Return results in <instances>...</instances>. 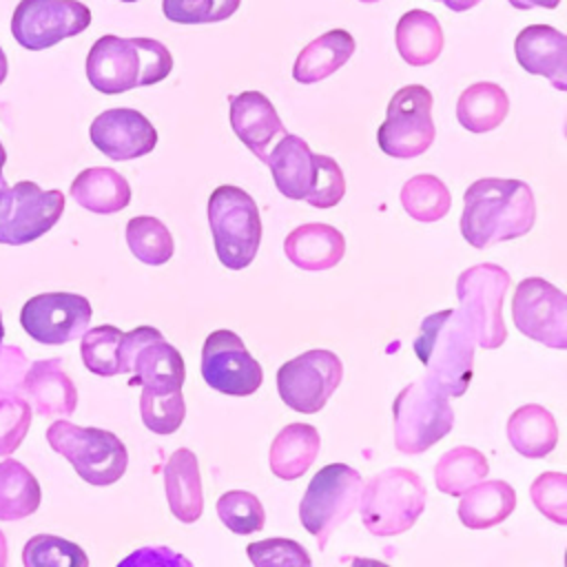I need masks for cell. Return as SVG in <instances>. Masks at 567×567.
Returning <instances> with one entry per match:
<instances>
[{
    "instance_id": "cell-1",
    "label": "cell",
    "mask_w": 567,
    "mask_h": 567,
    "mask_svg": "<svg viewBox=\"0 0 567 567\" xmlns=\"http://www.w3.org/2000/svg\"><path fill=\"white\" fill-rule=\"evenodd\" d=\"M534 221L536 199L523 179L483 177L463 195L461 235L478 250L527 235Z\"/></svg>"
},
{
    "instance_id": "cell-2",
    "label": "cell",
    "mask_w": 567,
    "mask_h": 567,
    "mask_svg": "<svg viewBox=\"0 0 567 567\" xmlns=\"http://www.w3.org/2000/svg\"><path fill=\"white\" fill-rule=\"evenodd\" d=\"M474 337L458 310H441L423 319L414 352L427 368V379L447 396L465 394L474 368Z\"/></svg>"
},
{
    "instance_id": "cell-3",
    "label": "cell",
    "mask_w": 567,
    "mask_h": 567,
    "mask_svg": "<svg viewBox=\"0 0 567 567\" xmlns=\"http://www.w3.org/2000/svg\"><path fill=\"white\" fill-rule=\"evenodd\" d=\"M208 224L221 266L241 270L252 264L261 244V217L244 188L217 186L208 197Z\"/></svg>"
},
{
    "instance_id": "cell-4",
    "label": "cell",
    "mask_w": 567,
    "mask_h": 567,
    "mask_svg": "<svg viewBox=\"0 0 567 567\" xmlns=\"http://www.w3.org/2000/svg\"><path fill=\"white\" fill-rule=\"evenodd\" d=\"M425 498L427 489L416 472L383 470L361 489V520L374 536L403 534L425 509Z\"/></svg>"
},
{
    "instance_id": "cell-5",
    "label": "cell",
    "mask_w": 567,
    "mask_h": 567,
    "mask_svg": "<svg viewBox=\"0 0 567 567\" xmlns=\"http://www.w3.org/2000/svg\"><path fill=\"white\" fill-rule=\"evenodd\" d=\"M47 441L91 485H113L126 472V445L109 430L84 427L60 419L47 427Z\"/></svg>"
},
{
    "instance_id": "cell-6",
    "label": "cell",
    "mask_w": 567,
    "mask_h": 567,
    "mask_svg": "<svg viewBox=\"0 0 567 567\" xmlns=\"http://www.w3.org/2000/svg\"><path fill=\"white\" fill-rule=\"evenodd\" d=\"M430 379L405 385L392 405L394 445L403 454H421L439 443L454 425V410Z\"/></svg>"
},
{
    "instance_id": "cell-7",
    "label": "cell",
    "mask_w": 567,
    "mask_h": 567,
    "mask_svg": "<svg viewBox=\"0 0 567 567\" xmlns=\"http://www.w3.org/2000/svg\"><path fill=\"white\" fill-rule=\"evenodd\" d=\"M509 288V275L496 264H478L467 268L456 279L458 315L474 337V343L485 350L503 346L507 330L503 321V299Z\"/></svg>"
},
{
    "instance_id": "cell-8",
    "label": "cell",
    "mask_w": 567,
    "mask_h": 567,
    "mask_svg": "<svg viewBox=\"0 0 567 567\" xmlns=\"http://www.w3.org/2000/svg\"><path fill=\"white\" fill-rule=\"evenodd\" d=\"M361 489V474L346 463H330L310 478L299 503V518L319 549L326 547L332 532L354 512Z\"/></svg>"
},
{
    "instance_id": "cell-9",
    "label": "cell",
    "mask_w": 567,
    "mask_h": 567,
    "mask_svg": "<svg viewBox=\"0 0 567 567\" xmlns=\"http://www.w3.org/2000/svg\"><path fill=\"white\" fill-rule=\"evenodd\" d=\"M432 93L423 84L399 89L388 104L385 120L377 131L379 148L396 159L423 155L434 142Z\"/></svg>"
},
{
    "instance_id": "cell-10",
    "label": "cell",
    "mask_w": 567,
    "mask_h": 567,
    "mask_svg": "<svg viewBox=\"0 0 567 567\" xmlns=\"http://www.w3.org/2000/svg\"><path fill=\"white\" fill-rule=\"evenodd\" d=\"M120 374H131V385L168 392L179 390L186 365L179 350L153 326H140L122 334Z\"/></svg>"
},
{
    "instance_id": "cell-11",
    "label": "cell",
    "mask_w": 567,
    "mask_h": 567,
    "mask_svg": "<svg viewBox=\"0 0 567 567\" xmlns=\"http://www.w3.org/2000/svg\"><path fill=\"white\" fill-rule=\"evenodd\" d=\"M64 210L62 190H42L35 182H16L0 190V244L22 246L49 233Z\"/></svg>"
},
{
    "instance_id": "cell-12",
    "label": "cell",
    "mask_w": 567,
    "mask_h": 567,
    "mask_svg": "<svg viewBox=\"0 0 567 567\" xmlns=\"http://www.w3.org/2000/svg\"><path fill=\"white\" fill-rule=\"evenodd\" d=\"M343 377L341 359L330 350H308L277 370L281 401L301 414L319 412Z\"/></svg>"
},
{
    "instance_id": "cell-13",
    "label": "cell",
    "mask_w": 567,
    "mask_h": 567,
    "mask_svg": "<svg viewBox=\"0 0 567 567\" xmlns=\"http://www.w3.org/2000/svg\"><path fill=\"white\" fill-rule=\"evenodd\" d=\"M91 24V9L78 0H20L11 16V35L27 51L49 49L80 35Z\"/></svg>"
},
{
    "instance_id": "cell-14",
    "label": "cell",
    "mask_w": 567,
    "mask_h": 567,
    "mask_svg": "<svg viewBox=\"0 0 567 567\" xmlns=\"http://www.w3.org/2000/svg\"><path fill=\"white\" fill-rule=\"evenodd\" d=\"M514 326L529 339L563 350L567 348V297L540 277L523 279L512 301Z\"/></svg>"
},
{
    "instance_id": "cell-15",
    "label": "cell",
    "mask_w": 567,
    "mask_h": 567,
    "mask_svg": "<svg viewBox=\"0 0 567 567\" xmlns=\"http://www.w3.org/2000/svg\"><path fill=\"white\" fill-rule=\"evenodd\" d=\"M202 377L221 394L248 396L259 390L264 372L259 361L233 330H215L202 348Z\"/></svg>"
},
{
    "instance_id": "cell-16",
    "label": "cell",
    "mask_w": 567,
    "mask_h": 567,
    "mask_svg": "<svg viewBox=\"0 0 567 567\" xmlns=\"http://www.w3.org/2000/svg\"><path fill=\"white\" fill-rule=\"evenodd\" d=\"M93 308L86 297L73 292H42L20 310V326L31 339L47 346H62L89 330Z\"/></svg>"
},
{
    "instance_id": "cell-17",
    "label": "cell",
    "mask_w": 567,
    "mask_h": 567,
    "mask_svg": "<svg viewBox=\"0 0 567 567\" xmlns=\"http://www.w3.org/2000/svg\"><path fill=\"white\" fill-rule=\"evenodd\" d=\"M86 78L106 95L142 86V51L135 38L113 33L97 38L86 55Z\"/></svg>"
},
{
    "instance_id": "cell-18",
    "label": "cell",
    "mask_w": 567,
    "mask_h": 567,
    "mask_svg": "<svg viewBox=\"0 0 567 567\" xmlns=\"http://www.w3.org/2000/svg\"><path fill=\"white\" fill-rule=\"evenodd\" d=\"M91 142L109 159L126 162L148 155L157 144V131L135 109H106L91 122Z\"/></svg>"
},
{
    "instance_id": "cell-19",
    "label": "cell",
    "mask_w": 567,
    "mask_h": 567,
    "mask_svg": "<svg viewBox=\"0 0 567 567\" xmlns=\"http://www.w3.org/2000/svg\"><path fill=\"white\" fill-rule=\"evenodd\" d=\"M228 117L239 142L261 162H266L275 140L286 133L277 109L259 91H244L233 95Z\"/></svg>"
},
{
    "instance_id": "cell-20",
    "label": "cell",
    "mask_w": 567,
    "mask_h": 567,
    "mask_svg": "<svg viewBox=\"0 0 567 567\" xmlns=\"http://www.w3.org/2000/svg\"><path fill=\"white\" fill-rule=\"evenodd\" d=\"M516 62L534 75L547 78L554 89L567 91V38L549 24H529L514 40Z\"/></svg>"
},
{
    "instance_id": "cell-21",
    "label": "cell",
    "mask_w": 567,
    "mask_h": 567,
    "mask_svg": "<svg viewBox=\"0 0 567 567\" xmlns=\"http://www.w3.org/2000/svg\"><path fill=\"white\" fill-rule=\"evenodd\" d=\"M29 405L42 416H71L78 405V390L60 359L35 361L22 381Z\"/></svg>"
},
{
    "instance_id": "cell-22",
    "label": "cell",
    "mask_w": 567,
    "mask_h": 567,
    "mask_svg": "<svg viewBox=\"0 0 567 567\" xmlns=\"http://www.w3.org/2000/svg\"><path fill=\"white\" fill-rule=\"evenodd\" d=\"M288 261L301 270H328L343 259L346 239L330 224H301L288 233L284 241Z\"/></svg>"
},
{
    "instance_id": "cell-23",
    "label": "cell",
    "mask_w": 567,
    "mask_h": 567,
    "mask_svg": "<svg viewBox=\"0 0 567 567\" xmlns=\"http://www.w3.org/2000/svg\"><path fill=\"white\" fill-rule=\"evenodd\" d=\"M308 142L299 135L284 133L281 140L268 151L264 164H268L277 190L288 199H306L312 177L315 159Z\"/></svg>"
},
{
    "instance_id": "cell-24",
    "label": "cell",
    "mask_w": 567,
    "mask_h": 567,
    "mask_svg": "<svg viewBox=\"0 0 567 567\" xmlns=\"http://www.w3.org/2000/svg\"><path fill=\"white\" fill-rule=\"evenodd\" d=\"M164 489L171 514L182 523H195L204 509L202 474L193 450H175L164 465Z\"/></svg>"
},
{
    "instance_id": "cell-25",
    "label": "cell",
    "mask_w": 567,
    "mask_h": 567,
    "mask_svg": "<svg viewBox=\"0 0 567 567\" xmlns=\"http://www.w3.org/2000/svg\"><path fill=\"white\" fill-rule=\"evenodd\" d=\"M321 447V436L310 423H290L275 436L268 463L277 478L295 481L308 472Z\"/></svg>"
},
{
    "instance_id": "cell-26",
    "label": "cell",
    "mask_w": 567,
    "mask_h": 567,
    "mask_svg": "<svg viewBox=\"0 0 567 567\" xmlns=\"http://www.w3.org/2000/svg\"><path fill=\"white\" fill-rule=\"evenodd\" d=\"M354 53V38L346 29H332L308 42L295 60L292 78L315 84L339 71Z\"/></svg>"
},
{
    "instance_id": "cell-27",
    "label": "cell",
    "mask_w": 567,
    "mask_h": 567,
    "mask_svg": "<svg viewBox=\"0 0 567 567\" xmlns=\"http://www.w3.org/2000/svg\"><path fill=\"white\" fill-rule=\"evenodd\" d=\"M71 197L86 210L97 215L120 213L131 202L126 177L106 166H93L78 173L71 182Z\"/></svg>"
},
{
    "instance_id": "cell-28",
    "label": "cell",
    "mask_w": 567,
    "mask_h": 567,
    "mask_svg": "<svg viewBox=\"0 0 567 567\" xmlns=\"http://www.w3.org/2000/svg\"><path fill=\"white\" fill-rule=\"evenodd\" d=\"M396 51L410 66L432 64L443 51V29L439 20L423 9L405 11L394 29Z\"/></svg>"
},
{
    "instance_id": "cell-29",
    "label": "cell",
    "mask_w": 567,
    "mask_h": 567,
    "mask_svg": "<svg viewBox=\"0 0 567 567\" xmlns=\"http://www.w3.org/2000/svg\"><path fill=\"white\" fill-rule=\"evenodd\" d=\"M458 498V518L470 529H489L516 507V492L505 481H481Z\"/></svg>"
},
{
    "instance_id": "cell-30",
    "label": "cell",
    "mask_w": 567,
    "mask_h": 567,
    "mask_svg": "<svg viewBox=\"0 0 567 567\" xmlns=\"http://www.w3.org/2000/svg\"><path fill=\"white\" fill-rule=\"evenodd\" d=\"M507 439L512 447L527 458L547 456L558 443V425L549 410L536 403H527L507 421Z\"/></svg>"
},
{
    "instance_id": "cell-31",
    "label": "cell",
    "mask_w": 567,
    "mask_h": 567,
    "mask_svg": "<svg viewBox=\"0 0 567 567\" xmlns=\"http://www.w3.org/2000/svg\"><path fill=\"white\" fill-rule=\"evenodd\" d=\"M509 97L496 82H474L456 100V120L470 133H487L503 124Z\"/></svg>"
},
{
    "instance_id": "cell-32",
    "label": "cell",
    "mask_w": 567,
    "mask_h": 567,
    "mask_svg": "<svg viewBox=\"0 0 567 567\" xmlns=\"http://www.w3.org/2000/svg\"><path fill=\"white\" fill-rule=\"evenodd\" d=\"M40 483L20 461H0V520H20L40 507Z\"/></svg>"
},
{
    "instance_id": "cell-33",
    "label": "cell",
    "mask_w": 567,
    "mask_h": 567,
    "mask_svg": "<svg viewBox=\"0 0 567 567\" xmlns=\"http://www.w3.org/2000/svg\"><path fill=\"white\" fill-rule=\"evenodd\" d=\"M489 472L487 458L483 452L458 445L447 450L439 463L434 465V481L436 487L447 496H461L472 485L481 483Z\"/></svg>"
},
{
    "instance_id": "cell-34",
    "label": "cell",
    "mask_w": 567,
    "mask_h": 567,
    "mask_svg": "<svg viewBox=\"0 0 567 567\" xmlns=\"http://www.w3.org/2000/svg\"><path fill=\"white\" fill-rule=\"evenodd\" d=\"M401 206L416 221H439L452 206L447 186L434 175H414L401 188Z\"/></svg>"
},
{
    "instance_id": "cell-35",
    "label": "cell",
    "mask_w": 567,
    "mask_h": 567,
    "mask_svg": "<svg viewBox=\"0 0 567 567\" xmlns=\"http://www.w3.org/2000/svg\"><path fill=\"white\" fill-rule=\"evenodd\" d=\"M126 244L146 266H162L173 257L175 244L171 230L151 215H140L126 224Z\"/></svg>"
},
{
    "instance_id": "cell-36",
    "label": "cell",
    "mask_w": 567,
    "mask_h": 567,
    "mask_svg": "<svg viewBox=\"0 0 567 567\" xmlns=\"http://www.w3.org/2000/svg\"><path fill=\"white\" fill-rule=\"evenodd\" d=\"M122 330L115 326H97L82 334L80 354L89 372L97 377L120 374V341Z\"/></svg>"
},
{
    "instance_id": "cell-37",
    "label": "cell",
    "mask_w": 567,
    "mask_h": 567,
    "mask_svg": "<svg viewBox=\"0 0 567 567\" xmlns=\"http://www.w3.org/2000/svg\"><path fill=\"white\" fill-rule=\"evenodd\" d=\"M140 414H142L144 425L155 434L177 432L186 416V403H184L182 388L168 390V392L142 388Z\"/></svg>"
},
{
    "instance_id": "cell-38",
    "label": "cell",
    "mask_w": 567,
    "mask_h": 567,
    "mask_svg": "<svg viewBox=\"0 0 567 567\" xmlns=\"http://www.w3.org/2000/svg\"><path fill=\"white\" fill-rule=\"evenodd\" d=\"M27 567H86L89 556L84 549L66 538L53 534H38L27 540L22 549Z\"/></svg>"
},
{
    "instance_id": "cell-39",
    "label": "cell",
    "mask_w": 567,
    "mask_h": 567,
    "mask_svg": "<svg viewBox=\"0 0 567 567\" xmlns=\"http://www.w3.org/2000/svg\"><path fill=\"white\" fill-rule=\"evenodd\" d=\"M219 520L235 534L246 536L264 529L266 512L261 501L246 489H230L217 498Z\"/></svg>"
},
{
    "instance_id": "cell-40",
    "label": "cell",
    "mask_w": 567,
    "mask_h": 567,
    "mask_svg": "<svg viewBox=\"0 0 567 567\" xmlns=\"http://www.w3.org/2000/svg\"><path fill=\"white\" fill-rule=\"evenodd\" d=\"M241 0H162V11L171 22L208 24L230 18Z\"/></svg>"
},
{
    "instance_id": "cell-41",
    "label": "cell",
    "mask_w": 567,
    "mask_h": 567,
    "mask_svg": "<svg viewBox=\"0 0 567 567\" xmlns=\"http://www.w3.org/2000/svg\"><path fill=\"white\" fill-rule=\"evenodd\" d=\"M31 425V405L24 396L0 392V456L13 454Z\"/></svg>"
},
{
    "instance_id": "cell-42",
    "label": "cell",
    "mask_w": 567,
    "mask_h": 567,
    "mask_svg": "<svg viewBox=\"0 0 567 567\" xmlns=\"http://www.w3.org/2000/svg\"><path fill=\"white\" fill-rule=\"evenodd\" d=\"M315 159V177L312 186L306 195V202L315 208H332L346 195V177L341 166L330 155H312Z\"/></svg>"
},
{
    "instance_id": "cell-43",
    "label": "cell",
    "mask_w": 567,
    "mask_h": 567,
    "mask_svg": "<svg viewBox=\"0 0 567 567\" xmlns=\"http://www.w3.org/2000/svg\"><path fill=\"white\" fill-rule=\"evenodd\" d=\"M529 496L545 518L554 520L556 525H567V474L543 472L538 478H534Z\"/></svg>"
},
{
    "instance_id": "cell-44",
    "label": "cell",
    "mask_w": 567,
    "mask_h": 567,
    "mask_svg": "<svg viewBox=\"0 0 567 567\" xmlns=\"http://www.w3.org/2000/svg\"><path fill=\"white\" fill-rule=\"evenodd\" d=\"M246 554L255 567H268V565H303L308 567L312 560L308 551L290 538H266L250 543L246 547Z\"/></svg>"
},
{
    "instance_id": "cell-45",
    "label": "cell",
    "mask_w": 567,
    "mask_h": 567,
    "mask_svg": "<svg viewBox=\"0 0 567 567\" xmlns=\"http://www.w3.org/2000/svg\"><path fill=\"white\" fill-rule=\"evenodd\" d=\"M142 51V86L162 82L173 71V55L159 40L135 38Z\"/></svg>"
},
{
    "instance_id": "cell-46",
    "label": "cell",
    "mask_w": 567,
    "mask_h": 567,
    "mask_svg": "<svg viewBox=\"0 0 567 567\" xmlns=\"http://www.w3.org/2000/svg\"><path fill=\"white\" fill-rule=\"evenodd\" d=\"M133 560L153 563V565H157V563H159V565H164V563H182V565H188L186 558L171 554L166 547H159V549H144V551H137V554H133L131 558H126V563H133Z\"/></svg>"
},
{
    "instance_id": "cell-47",
    "label": "cell",
    "mask_w": 567,
    "mask_h": 567,
    "mask_svg": "<svg viewBox=\"0 0 567 567\" xmlns=\"http://www.w3.org/2000/svg\"><path fill=\"white\" fill-rule=\"evenodd\" d=\"M514 9L527 11L532 7H543V9H556L560 4V0H507Z\"/></svg>"
},
{
    "instance_id": "cell-48",
    "label": "cell",
    "mask_w": 567,
    "mask_h": 567,
    "mask_svg": "<svg viewBox=\"0 0 567 567\" xmlns=\"http://www.w3.org/2000/svg\"><path fill=\"white\" fill-rule=\"evenodd\" d=\"M441 2H443L447 9L461 13V11H467V9L476 7L481 0H441Z\"/></svg>"
},
{
    "instance_id": "cell-49",
    "label": "cell",
    "mask_w": 567,
    "mask_h": 567,
    "mask_svg": "<svg viewBox=\"0 0 567 567\" xmlns=\"http://www.w3.org/2000/svg\"><path fill=\"white\" fill-rule=\"evenodd\" d=\"M7 71H9V62H7V55H4V51L0 47V84L7 80Z\"/></svg>"
},
{
    "instance_id": "cell-50",
    "label": "cell",
    "mask_w": 567,
    "mask_h": 567,
    "mask_svg": "<svg viewBox=\"0 0 567 567\" xmlns=\"http://www.w3.org/2000/svg\"><path fill=\"white\" fill-rule=\"evenodd\" d=\"M2 565H7V538H4V534L0 532V567Z\"/></svg>"
},
{
    "instance_id": "cell-51",
    "label": "cell",
    "mask_w": 567,
    "mask_h": 567,
    "mask_svg": "<svg viewBox=\"0 0 567 567\" xmlns=\"http://www.w3.org/2000/svg\"><path fill=\"white\" fill-rule=\"evenodd\" d=\"M2 168H4V164H0V190L9 186V184H7V179H4V175H2Z\"/></svg>"
},
{
    "instance_id": "cell-52",
    "label": "cell",
    "mask_w": 567,
    "mask_h": 567,
    "mask_svg": "<svg viewBox=\"0 0 567 567\" xmlns=\"http://www.w3.org/2000/svg\"><path fill=\"white\" fill-rule=\"evenodd\" d=\"M0 164H7V151L2 146V142H0Z\"/></svg>"
},
{
    "instance_id": "cell-53",
    "label": "cell",
    "mask_w": 567,
    "mask_h": 567,
    "mask_svg": "<svg viewBox=\"0 0 567 567\" xmlns=\"http://www.w3.org/2000/svg\"><path fill=\"white\" fill-rule=\"evenodd\" d=\"M359 2H379V0H359Z\"/></svg>"
},
{
    "instance_id": "cell-54",
    "label": "cell",
    "mask_w": 567,
    "mask_h": 567,
    "mask_svg": "<svg viewBox=\"0 0 567 567\" xmlns=\"http://www.w3.org/2000/svg\"><path fill=\"white\" fill-rule=\"evenodd\" d=\"M120 2H137V0H120Z\"/></svg>"
},
{
    "instance_id": "cell-55",
    "label": "cell",
    "mask_w": 567,
    "mask_h": 567,
    "mask_svg": "<svg viewBox=\"0 0 567 567\" xmlns=\"http://www.w3.org/2000/svg\"><path fill=\"white\" fill-rule=\"evenodd\" d=\"M432 2H441V0H432Z\"/></svg>"
}]
</instances>
